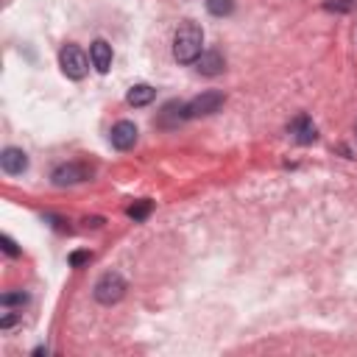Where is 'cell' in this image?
I'll list each match as a JSON object with an SVG mask.
<instances>
[{
  "instance_id": "obj_1",
  "label": "cell",
  "mask_w": 357,
  "mask_h": 357,
  "mask_svg": "<svg viewBox=\"0 0 357 357\" xmlns=\"http://www.w3.org/2000/svg\"><path fill=\"white\" fill-rule=\"evenodd\" d=\"M204 53V31L195 22H181L176 36H173V56L181 64H192L198 61V56Z\"/></svg>"
},
{
  "instance_id": "obj_2",
  "label": "cell",
  "mask_w": 357,
  "mask_h": 357,
  "mask_svg": "<svg viewBox=\"0 0 357 357\" xmlns=\"http://www.w3.org/2000/svg\"><path fill=\"white\" fill-rule=\"evenodd\" d=\"M89 61H92V59H86V53H84L78 45H64V47H61V53H59L61 73H64L67 78H73V81H78V78H84V75H86Z\"/></svg>"
},
{
  "instance_id": "obj_3",
  "label": "cell",
  "mask_w": 357,
  "mask_h": 357,
  "mask_svg": "<svg viewBox=\"0 0 357 357\" xmlns=\"http://www.w3.org/2000/svg\"><path fill=\"white\" fill-rule=\"evenodd\" d=\"M95 298L100 304H117L123 296H126V279L117 273V271H109L103 273L98 282H95Z\"/></svg>"
},
{
  "instance_id": "obj_4",
  "label": "cell",
  "mask_w": 357,
  "mask_h": 357,
  "mask_svg": "<svg viewBox=\"0 0 357 357\" xmlns=\"http://www.w3.org/2000/svg\"><path fill=\"white\" fill-rule=\"evenodd\" d=\"M220 106H223V95L209 89V92H201L198 98H192L187 103V117H206V114H215Z\"/></svg>"
},
{
  "instance_id": "obj_5",
  "label": "cell",
  "mask_w": 357,
  "mask_h": 357,
  "mask_svg": "<svg viewBox=\"0 0 357 357\" xmlns=\"http://www.w3.org/2000/svg\"><path fill=\"white\" fill-rule=\"evenodd\" d=\"M89 178V170L78 162H70V165H61L53 170V184L56 187H67V184H78V181H86Z\"/></svg>"
},
{
  "instance_id": "obj_6",
  "label": "cell",
  "mask_w": 357,
  "mask_h": 357,
  "mask_svg": "<svg viewBox=\"0 0 357 357\" xmlns=\"http://www.w3.org/2000/svg\"><path fill=\"white\" fill-rule=\"evenodd\" d=\"M109 139H112V145H114L117 151H128V148H134V142H137V126L128 123V120H120V123L112 126Z\"/></svg>"
},
{
  "instance_id": "obj_7",
  "label": "cell",
  "mask_w": 357,
  "mask_h": 357,
  "mask_svg": "<svg viewBox=\"0 0 357 357\" xmlns=\"http://www.w3.org/2000/svg\"><path fill=\"white\" fill-rule=\"evenodd\" d=\"M0 167H3V173H8V176H20V173L28 167L25 151H20V148H6V151L0 153Z\"/></svg>"
},
{
  "instance_id": "obj_8",
  "label": "cell",
  "mask_w": 357,
  "mask_h": 357,
  "mask_svg": "<svg viewBox=\"0 0 357 357\" xmlns=\"http://www.w3.org/2000/svg\"><path fill=\"white\" fill-rule=\"evenodd\" d=\"M89 59H92V67L98 73H109V67H112V45L106 39H95L89 45Z\"/></svg>"
},
{
  "instance_id": "obj_9",
  "label": "cell",
  "mask_w": 357,
  "mask_h": 357,
  "mask_svg": "<svg viewBox=\"0 0 357 357\" xmlns=\"http://www.w3.org/2000/svg\"><path fill=\"white\" fill-rule=\"evenodd\" d=\"M181 120H187V103H178V100H170L162 112H159V126L170 128V126H178Z\"/></svg>"
},
{
  "instance_id": "obj_10",
  "label": "cell",
  "mask_w": 357,
  "mask_h": 357,
  "mask_svg": "<svg viewBox=\"0 0 357 357\" xmlns=\"http://www.w3.org/2000/svg\"><path fill=\"white\" fill-rule=\"evenodd\" d=\"M195 64H198V73L201 75H218V73H223V56L218 50H204Z\"/></svg>"
},
{
  "instance_id": "obj_11",
  "label": "cell",
  "mask_w": 357,
  "mask_h": 357,
  "mask_svg": "<svg viewBox=\"0 0 357 357\" xmlns=\"http://www.w3.org/2000/svg\"><path fill=\"white\" fill-rule=\"evenodd\" d=\"M290 134H293L301 145H307V142H312V139L318 137L315 126H312V123H310V117H304V114H301V117H296V120L290 123Z\"/></svg>"
},
{
  "instance_id": "obj_12",
  "label": "cell",
  "mask_w": 357,
  "mask_h": 357,
  "mask_svg": "<svg viewBox=\"0 0 357 357\" xmlns=\"http://www.w3.org/2000/svg\"><path fill=\"white\" fill-rule=\"evenodd\" d=\"M153 98H156V89L148 86V84H137V86H131L128 95H126V100H128L131 106H148Z\"/></svg>"
},
{
  "instance_id": "obj_13",
  "label": "cell",
  "mask_w": 357,
  "mask_h": 357,
  "mask_svg": "<svg viewBox=\"0 0 357 357\" xmlns=\"http://www.w3.org/2000/svg\"><path fill=\"white\" fill-rule=\"evenodd\" d=\"M206 8L215 17H226V14L234 11V0H206Z\"/></svg>"
},
{
  "instance_id": "obj_14",
  "label": "cell",
  "mask_w": 357,
  "mask_h": 357,
  "mask_svg": "<svg viewBox=\"0 0 357 357\" xmlns=\"http://www.w3.org/2000/svg\"><path fill=\"white\" fill-rule=\"evenodd\" d=\"M151 201H139V204H134V206H128V218L131 220H145L148 218V212H151Z\"/></svg>"
},
{
  "instance_id": "obj_15",
  "label": "cell",
  "mask_w": 357,
  "mask_h": 357,
  "mask_svg": "<svg viewBox=\"0 0 357 357\" xmlns=\"http://www.w3.org/2000/svg\"><path fill=\"white\" fill-rule=\"evenodd\" d=\"M25 301H28V296H25L22 290H20V293H3V296H0V304H3V307H11V304H25Z\"/></svg>"
},
{
  "instance_id": "obj_16",
  "label": "cell",
  "mask_w": 357,
  "mask_h": 357,
  "mask_svg": "<svg viewBox=\"0 0 357 357\" xmlns=\"http://www.w3.org/2000/svg\"><path fill=\"white\" fill-rule=\"evenodd\" d=\"M0 243H3V251H6L8 257H17V254H20V248L14 245V240H11L8 234H3V237H0Z\"/></svg>"
},
{
  "instance_id": "obj_17",
  "label": "cell",
  "mask_w": 357,
  "mask_h": 357,
  "mask_svg": "<svg viewBox=\"0 0 357 357\" xmlns=\"http://www.w3.org/2000/svg\"><path fill=\"white\" fill-rule=\"evenodd\" d=\"M84 262H89V251H73V254H70V265H73V268H78V265H84Z\"/></svg>"
},
{
  "instance_id": "obj_18",
  "label": "cell",
  "mask_w": 357,
  "mask_h": 357,
  "mask_svg": "<svg viewBox=\"0 0 357 357\" xmlns=\"http://www.w3.org/2000/svg\"><path fill=\"white\" fill-rule=\"evenodd\" d=\"M354 134H357V126H354Z\"/></svg>"
}]
</instances>
